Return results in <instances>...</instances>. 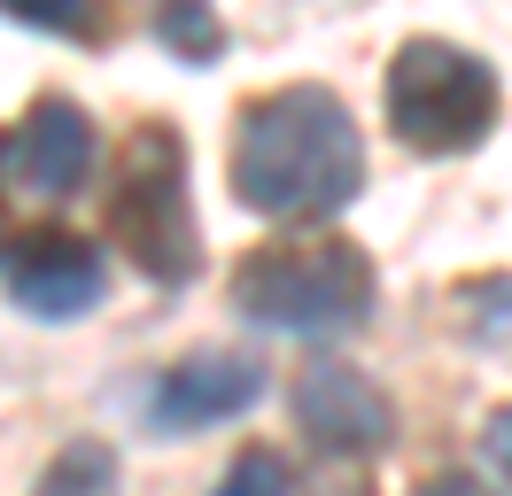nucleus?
<instances>
[{
  "label": "nucleus",
  "mask_w": 512,
  "mask_h": 496,
  "mask_svg": "<svg viewBox=\"0 0 512 496\" xmlns=\"http://www.w3.org/2000/svg\"><path fill=\"white\" fill-rule=\"evenodd\" d=\"M365 186V140L326 86L264 93L233 140V194L256 217H334Z\"/></svg>",
  "instance_id": "nucleus-1"
},
{
  "label": "nucleus",
  "mask_w": 512,
  "mask_h": 496,
  "mask_svg": "<svg viewBox=\"0 0 512 496\" xmlns=\"http://www.w3.org/2000/svg\"><path fill=\"white\" fill-rule=\"evenodd\" d=\"M233 310L272 334H357L373 318V264L357 241H272L233 272Z\"/></svg>",
  "instance_id": "nucleus-2"
},
{
  "label": "nucleus",
  "mask_w": 512,
  "mask_h": 496,
  "mask_svg": "<svg viewBox=\"0 0 512 496\" xmlns=\"http://www.w3.org/2000/svg\"><path fill=\"white\" fill-rule=\"evenodd\" d=\"M388 132L419 155H474L497 132V70L450 39H404L388 62Z\"/></svg>",
  "instance_id": "nucleus-3"
},
{
  "label": "nucleus",
  "mask_w": 512,
  "mask_h": 496,
  "mask_svg": "<svg viewBox=\"0 0 512 496\" xmlns=\"http://www.w3.org/2000/svg\"><path fill=\"white\" fill-rule=\"evenodd\" d=\"M109 233L156 287H179L202 264V225L187 202V148L171 124H140L125 163H117V194H109Z\"/></svg>",
  "instance_id": "nucleus-4"
},
{
  "label": "nucleus",
  "mask_w": 512,
  "mask_h": 496,
  "mask_svg": "<svg viewBox=\"0 0 512 496\" xmlns=\"http://www.w3.org/2000/svg\"><path fill=\"white\" fill-rule=\"evenodd\" d=\"M8 295H16V310L63 326V318H86L109 295V272H101V256L70 225H32L8 248Z\"/></svg>",
  "instance_id": "nucleus-5"
},
{
  "label": "nucleus",
  "mask_w": 512,
  "mask_h": 496,
  "mask_svg": "<svg viewBox=\"0 0 512 496\" xmlns=\"http://www.w3.org/2000/svg\"><path fill=\"white\" fill-rule=\"evenodd\" d=\"M295 419H303V434H311L319 450H342V458L388 450V434H396L388 396L357 365H334V357L303 365V380H295Z\"/></svg>",
  "instance_id": "nucleus-6"
},
{
  "label": "nucleus",
  "mask_w": 512,
  "mask_h": 496,
  "mask_svg": "<svg viewBox=\"0 0 512 496\" xmlns=\"http://www.w3.org/2000/svg\"><path fill=\"white\" fill-rule=\"evenodd\" d=\"M264 396V365L241 357V349H194L156 380L148 396V419L163 434H194V427H218V419H241L249 403Z\"/></svg>",
  "instance_id": "nucleus-7"
},
{
  "label": "nucleus",
  "mask_w": 512,
  "mask_h": 496,
  "mask_svg": "<svg viewBox=\"0 0 512 496\" xmlns=\"http://www.w3.org/2000/svg\"><path fill=\"white\" fill-rule=\"evenodd\" d=\"M16 171L32 179V194L63 202L70 186L94 171V124H86V109L63 101V93H39L24 132H16Z\"/></svg>",
  "instance_id": "nucleus-8"
},
{
  "label": "nucleus",
  "mask_w": 512,
  "mask_h": 496,
  "mask_svg": "<svg viewBox=\"0 0 512 496\" xmlns=\"http://www.w3.org/2000/svg\"><path fill=\"white\" fill-rule=\"evenodd\" d=\"M32 496H117V458H109V442H63L47 473H39Z\"/></svg>",
  "instance_id": "nucleus-9"
},
{
  "label": "nucleus",
  "mask_w": 512,
  "mask_h": 496,
  "mask_svg": "<svg viewBox=\"0 0 512 496\" xmlns=\"http://www.w3.org/2000/svg\"><path fill=\"white\" fill-rule=\"evenodd\" d=\"M156 31H163V47H171V55H187V62H210L225 47V31H218L210 8H163Z\"/></svg>",
  "instance_id": "nucleus-10"
},
{
  "label": "nucleus",
  "mask_w": 512,
  "mask_h": 496,
  "mask_svg": "<svg viewBox=\"0 0 512 496\" xmlns=\"http://www.w3.org/2000/svg\"><path fill=\"white\" fill-rule=\"evenodd\" d=\"M8 24H32V31H70V39H94L101 16L94 8H70V0H0Z\"/></svg>",
  "instance_id": "nucleus-11"
},
{
  "label": "nucleus",
  "mask_w": 512,
  "mask_h": 496,
  "mask_svg": "<svg viewBox=\"0 0 512 496\" xmlns=\"http://www.w3.org/2000/svg\"><path fill=\"white\" fill-rule=\"evenodd\" d=\"M218 496H288V465L272 458V450H241V458L225 465Z\"/></svg>",
  "instance_id": "nucleus-12"
},
{
  "label": "nucleus",
  "mask_w": 512,
  "mask_h": 496,
  "mask_svg": "<svg viewBox=\"0 0 512 496\" xmlns=\"http://www.w3.org/2000/svg\"><path fill=\"white\" fill-rule=\"evenodd\" d=\"M466 303H481V310H489V318L474 326L481 341H505V334H512V279H489V287H474Z\"/></svg>",
  "instance_id": "nucleus-13"
},
{
  "label": "nucleus",
  "mask_w": 512,
  "mask_h": 496,
  "mask_svg": "<svg viewBox=\"0 0 512 496\" xmlns=\"http://www.w3.org/2000/svg\"><path fill=\"white\" fill-rule=\"evenodd\" d=\"M481 450H489V458H497V473L512 481V411H497V419L481 427Z\"/></svg>",
  "instance_id": "nucleus-14"
},
{
  "label": "nucleus",
  "mask_w": 512,
  "mask_h": 496,
  "mask_svg": "<svg viewBox=\"0 0 512 496\" xmlns=\"http://www.w3.org/2000/svg\"><path fill=\"white\" fill-rule=\"evenodd\" d=\"M412 496H497L489 481H474V473H435V481H419Z\"/></svg>",
  "instance_id": "nucleus-15"
},
{
  "label": "nucleus",
  "mask_w": 512,
  "mask_h": 496,
  "mask_svg": "<svg viewBox=\"0 0 512 496\" xmlns=\"http://www.w3.org/2000/svg\"><path fill=\"white\" fill-rule=\"evenodd\" d=\"M334 496H365V489H357V481H350V489H334Z\"/></svg>",
  "instance_id": "nucleus-16"
},
{
  "label": "nucleus",
  "mask_w": 512,
  "mask_h": 496,
  "mask_svg": "<svg viewBox=\"0 0 512 496\" xmlns=\"http://www.w3.org/2000/svg\"><path fill=\"white\" fill-rule=\"evenodd\" d=\"M0 163H8V140H0Z\"/></svg>",
  "instance_id": "nucleus-17"
}]
</instances>
